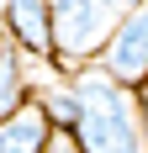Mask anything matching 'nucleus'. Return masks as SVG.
<instances>
[{
    "instance_id": "nucleus-1",
    "label": "nucleus",
    "mask_w": 148,
    "mask_h": 153,
    "mask_svg": "<svg viewBox=\"0 0 148 153\" xmlns=\"http://www.w3.org/2000/svg\"><path fill=\"white\" fill-rule=\"evenodd\" d=\"M69 79L79 90V127H74L79 153H148L138 122V90L117 85L101 63H85Z\"/></svg>"
},
{
    "instance_id": "nucleus-2",
    "label": "nucleus",
    "mask_w": 148,
    "mask_h": 153,
    "mask_svg": "<svg viewBox=\"0 0 148 153\" xmlns=\"http://www.w3.org/2000/svg\"><path fill=\"white\" fill-rule=\"evenodd\" d=\"M122 11L111 0H53V63L64 74L101 58L106 37L117 32Z\"/></svg>"
},
{
    "instance_id": "nucleus-3",
    "label": "nucleus",
    "mask_w": 148,
    "mask_h": 153,
    "mask_svg": "<svg viewBox=\"0 0 148 153\" xmlns=\"http://www.w3.org/2000/svg\"><path fill=\"white\" fill-rule=\"evenodd\" d=\"M95 63H101L117 85H127V90H143L148 85V0L117 21V32L106 37V48H101Z\"/></svg>"
},
{
    "instance_id": "nucleus-4",
    "label": "nucleus",
    "mask_w": 148,
    "mask_h": 153,
    "mask_svg": "<svg viewBox=\"0 0 148 153\" xmlns=\"http://www.w3.org/2000/svg\"><path fill=\"white\" fill-rule=\"evenodd\" d=\"M0 32L21 58H53V0H0Z\"/></svg>"
},
{
    "instance_id": "nucleus-5",
    "label": "nucleus",
    "mask_w": 148,
    "mask_h": 153,
    "mask_svg": "<svg viewBox=\"0 0 148 153\" xmlns=\"http://www.w3.org/2000/svg\"><path fill=\"white\" fill-rule=\"evenodd\" d=\"M48 137H53V122L43 116L37 100H27L0 122V153H48Z\"/></svg>"
},
{
    "instance_id": "nucleus-6",
    "label": "nucleus",
    "mask_w": 148,
    "mask_h": 153,
    "mask_svg": "<svg viewBox=\"0 0 148 153\" xmlns=\"http://www.w3.org/2000/svg\"><path fill=\"white\" fill-rule=\"evenodd\" d=\"M32 100L43 106V116L53 122V132H74L79 127V90H74V79H53L43 90H32Z\"/></svg>"
},
{
    "instance_id": "nucleus-7",
    "label": "nucleus",
    "mask_w": 148,
    "mask_h": 153,
    "mask_svg": "<svg viewBox=\"0 0 148 153\" xmlns=\"http://www.w3.org/2000/svg\"><path fill=\"white\" fill-rule=\"evenodd\" d=\"M27 100H32V85H27V74H21V58L5 48V53H0V122H5L11 111H21Z\"/></svg>"
},
{
    "instance_id": "nucleus-8",
    "label": "nucleus",
    "mask_w": 148,
    "mask_h": 153,
    "mask_svg": "<svg viewBox=\"0 0 148 153\" xmlns=\"http://www.w3.org/2000/svg\"><path fill=\"white\" fill-rule=\"evenodd\" d=\"M48 153H79L74 132H53V137H48Z\"/></svg>"
},
{
    "instance_id": "nucleus-9",
    "label": "nucleus",
    "mask_w": 148,
    "mask_h": 153,
    "mask_svg": "<svg viewBox=\"0 0 148 153\" xmlns=\"http://www.w3.org/2000/svg\"><path fill=\"white\" fill-rule=\"evenodd\" d=\"M138 122H143V143H148V85L138 90Z\"/></svg>"
},
{
    "instance_id": "nucleus-10",
    "label": "nucleus",
    "mask_w": 148,
    "mask_h": 153,
    "mask_svg": "<svg viewBox=\"0 0 148 153\" xmlns=\"http://www.w3.org/2000/svg\"><path fill=\"white\" fill-rule=\"evenodd\" d=\"M111 5H117V11L127 16V11H138V5H143V0H111Z\"/></svg>"
},
{
    "instance_id": "nucleus-11",
    "label": "nucleus",
    "mask_w": 148,
    "mask_h": 153,
    "mask_svg": "<svg viewBox=\"0 0 148 153\" xmlns=\"http://www.w3.org/2000/svg\"><path fill=\"white\" fill-rule=\"evenodd\" d=\"M0 53H5V32H0Z\"/></svg>"
}]
</instances>
